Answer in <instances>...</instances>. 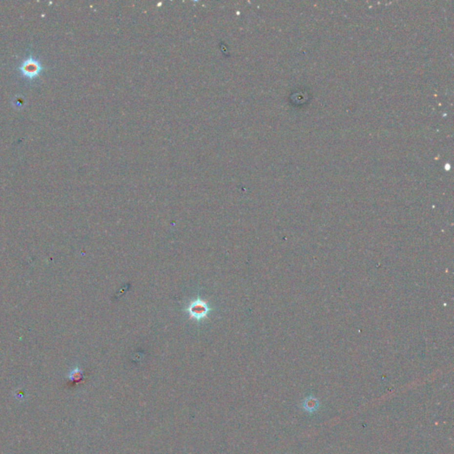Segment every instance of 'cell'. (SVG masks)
Masks as SVG:
<instances>
[{
	"label": "cell",
	"instance_id": "cell-2",
	"mask_svg": "<svg viewBox=\"0 0 454 454\" xmlns=\"http://www.w3.org/2000/svg\"><path fill=\"white\" fill-rule=\"evenodd\" d=\"M305 404H306V405H305V408H306L307 410L310 411L314 410V409H316L317 406H318V405H317V402H316V400H314V399H308Z\"/></svg>",
	"mask_w": 454,
	"mask_h": 454
},
{
	"label": "cell",
	"instance_id": "cell-1",
	"mask_svg": "<svg viewBox=\"0 0 454 454\" xmlns=\"http://www.w3.org/2000/svg\"><path fill=\"white\" fill-rule=\"evenodd\" d=\"M210 310L211 309L209 305L200 298L193 301L191 304H189L186 308V311L190 315V317L198 322L206 319Z\"/></svg>",
	"mask_w": 454,
	"mask_h": 454
}]
</instances>
